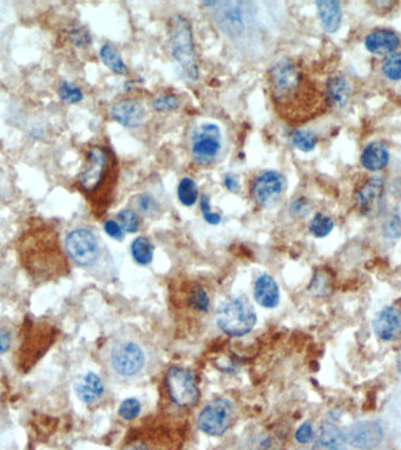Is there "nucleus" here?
I'll use <instances>...</instances> for the list:
<instances>
[{"label":"nucleus","instance_id":"f257e3e1","mask_svg":"<svg viewBox=\"0 0 401 450\" xmlns=\"http://www.w3.org/2000/svg\"><path fill=\"white\" fill-rule=\"evenodd\" d=\"M266 87L277 115L290 126L303 124L315 114L317 92L293 59H282L270 67Z\"/></svg>","mask_w":401,"mask_h":450},{"label":"nucleus","instance_id":"f03ea898","mask_svg":"<svg viewBox=\"0 0 401 450\" xmlns=\"http://www.w3.org/2000/svg\"><path fill=\"white\" fill-rule=\"evenodd\" d=\"M102 361L109 377L129 384L147 377L157 367L159 353L141 331L124 327L106 342Z\"/></svg>","mask_w":401,"mask_h":450},{"label":"nucleus","instance_id":"7ed1b4c3","mask_svg":"<svg viewBox=\"0 0 401 450\" xmlns=\"http://www.w3.org/2000/svg\"><path fill=\"white\" fill-rule=\"evenodd\" d=\"M57 242L50 231L38 230L21 243V260L35 280L47 282L63 271V260Z\"/></svg>","mask_w":401,"mask_h":450},{"label":"nucleus","instance_id":"20e7f679","mask_svg":"<svg viewBox=\"0 0 401 450\" xmlns=\"http://www.w3.org/2000/svg\"><path fill=\"white\" fill-rule=\"evenodd\" d=\"M117 181V161L112 150L94 146L87 152L86 161L78 176L79 186L87 195L110 197Z\"/></svg>","mask_w":401,"mask_h":450},{"label":"nucleus","instance_id":"39448f33","mask_svg":"<svg viewBox=\"0 0 401 450\" xmlns=\"http://www.w3.org/2000/svg\"><path fill=\"white\" fill-rule=\"evenodd\" d=\"M168 35L175 61L182 68L187 78L196 80L199 78V62L196 58L190 21L182 14L173 16L168 23Z\"/></svg>","mask_w":401,"mask_h":450},{"label":"nucleus","instance_id":"423d86ee","mask_svg":"<svg viewBox=\"0 0 401 450\" xmlns=\"http://www.w3.org/2000/svg\"><path fill=\"white\" fill-rule=\"evenodd\" d=\"M216 322L226 335L243 337L253 331L257 322V315L248 299L234 297L218 306Z\"/></svg>","mask_w":401,"mask_h":450},{"label":"nucleus","instance_id":"0eeeda50","mask_svg":"<svg viewBox=\"0 0 401 450\" xmlns=\"http://www.w3.org/2000/svg\"><path fill=\"white\" fill-rule=\"evenodd\" d=\"M65 248L70 260L81 268H92L101 256L98 238L93 231L85 228L73 230L67 235Z\"/></svg>","mask_w":401,"mask_h":450},{"label":"nucleus","instance_id":"6e6552de","mask_svg":"<svg viewBox=\"0 0 401 450\" xmlns=\"http://www.w3.org/2000/svg\"><path fill=\"white\" fill-rule=\"evenodd\" d=\"M168 394L179 407H193L199 402V389L194 374L187 369L172 367L166 377Z\"/></svg>","mask_w":401,"mask_h":450},{"label":"nucleus","instance_id":"1a4fd4ad","mask_svg":"<svg viewBox=\"0 0 401 450\" xmlns=\"http://www.w3.org/2000/svg\"><path fill=\"white\" fill-rule=\"evenodd\" d=\"M222 149V135L217 124H202L191 136V155L196 162L208 166L217 159Z\"/></svg>","mask_w":401,"mask_h":450},{"label":"nucleus","instance_id":"9d476101","mask_svg":"<svg viewBox=\"0 0 401 450\" xmlns=\"http://www.w3.org/2000/svg\"><path fill=\"white\" fill-rule=\"evenodd\" d=\"M234 418V407L229 400L218 398L206 404L197 418V424L203 433L221 436L229 429Z\"/></svg>","mask_w":401,"mask_h":450},{"label":"nucleus","instance_id":"9b49d317","mask_svg":"<svg viewBox=\"0 0 401 450\" xmlns=\"http://www.w3.org/2000/svg\"><path fill=\"white\" fill-rule=\"evenodd\" d=\"M53 342L51 329L46 325H28L26 327V337L23 338L19 353V364L28 371L35 365V361L43 357Z\"/></svg>","mask_w":401,"mask_h":450},{"label":"nucleus","instance_id":"f8f14e48","mask_svg":"<svg viewBox=\"0 0 401 450\" xmlns=\"http://www.w3.org/2000/svg\"><path fill=\"white\" fill-rule=\"evenodd\" d=\"M285 191L284 176L276 170L257 175L251 184V196L258 206L270 208L281 201Z\"/></svg>","mask_w":401,"mask_h":450},{"label":"nucleus","instance_id":"ddd939ff","mask_svg":"<svg viewBox=\"0 0 401 450\" xmlns=\"http://www.w3.org/2000/svg\"><path fill=\"white\" fill-rule=\"evenodd\" d=\"M215 21L230 38H238L246 31V13L243 3L217 1L214 6Z\"/></svg>","mask_w":401,"mask_h":450},{"label":"nucleus","instance_id":"4468645a","mask_svg":"<svg viewBox=\"0 0 401 450\" xmlns=\"http://www.w3.org/2000/svg\"><path fill=\"white\" fill-rule=\"evenodd\" d=\"M347 444L362 450L377 448L384 439V429L377 421H359L344 431Z\"/></svg>","mask_w":401,"mask_h":450},{"label":"nucleus","instance_id":"2eb2a0df","mask_svg":"<svg viewBox=\"0 0 401 450\" xmlns=\"http://www.w3.org/2000/svg\"><path fill=\"white\" fill-rule=\"evenodd\" d=\"M385 196V183L380 177H370L359 188L355 201L360 213L366 216H374L382 210Z\"/></svg>","mask_w":401,"mask_h":450},{"label":"nucleus","instance_id":"dca6fc26","mask_svg":"<svg viewBox=\"0 0 401 450\" xmlns=\"http://www.w3.org/2000/svg\"><path fill=\"white\" fill-rule=\"evenodd\" d=\"M110 117L126 128H137L144 121L146 109L142 104L135 99L126 97L112 106Z\"/></svg>","mask_w":401,"mask_h":450},{"label":"nucleus","instance_id":"f3484780","mask_svg":"<svg viewBox=\"0 0 401 450\" xmlns=\"http://www.w3.org/2000/svg\"><path fill=\"white\" fill-rule=\"evenodd\" d=\"M373 330L384 342H392L401 334V312L393 306L385 307L373 320Z\"/></svg>","mask_w":401,"mask_h":450},{"label":"nucleus","instance_id":"a211bd4d","mask_svg":"<svg viewBox=\"0 0 401 450\" xmlns=\"http://www.w3.org/2000/svg\"><path fill=\"white\" fill-rule=\"evenodd\" d=\"M400 43L399 35L387 28H380L371 32L365 38V47L372 55H392L395 53Z\"/></svg>","mask_w":401,"mask_h":450},{"label":"nucleus","instance_id":"6ab92c4d","mask_svg":"<svg viewBox=\"0 0 401 450\" xmlns=\"http://www.w3.org/2000/svg\"><path fill=\"white\" fill-rule=\"evenodd\" d=\"M344 431L331 422L324 421L311 450H347Z\"/></svg>","mask_w":401,"mask_h":450},{"label":"nucleus","instance_id":"aec40b11","mask_svg":"<svg viewBox=\"0 0 401 450\" xmlns=\"http://www.w3.org/2000/svg\"><path fill=\"white\" fill-rule=\"evenodd\" d=\"M253 297L255 300L265 309H275L278 306L281 300V292L276 280L266 273L258 277L253 287Z\"/></svg>","mask_w":401,"mask_h":450},{"label":"nucleus","instance_id":"412c9836","mask_svg":"<svg viewBox=\"0 0 401 450\" xmlns=\"http://www.w3.org/2000/svg\"><path fill=\"white\" fill-rule=\"evenodd\" d=\"M75 392L82 402L94 404L101 399L105 393V386L98 374L86 373L75 381Z\"/></svg>","mask_w":401,"mask_h":450},{"label":"nucleus","instance_id":"4be33fe9","mask_svg":"<svg viewBox=\"0 0 401 450\" xmlns=\"http://www.w3.org/2000/svg\"><path fill=\"white\" fill-rule=\"evenodd\" d=\"M351 97V85L349 80L340 75L329 79L325 86V104L333 108H344Z\"/></svg>","mask_w":401,"mask_h":450},{"label":"nucleus","instance_id":"5701e85b","mask_svg":"<svg viewBox=\"0 0 401 450\" xmlns=\"http://www.w3.org/2000/svg\"><path fill=\"white\" fill-rule=\"evenodd\" d=\"M315 6L324 31L331 35L338 31L343 20L340 3L337 0H320L315 3Z\"/></svg>","mask_w":401,"mask_h":450},{"label":"nucleus","instance_id":"b1692460","mask_svg":"<svg viewBox=\"0 0 401 450\" xmlns=\"http://www.w3.org/2000/svg\"><path fill=\"white\" fill-rule=\"evenodd\" d=\"M360 162H362V167L367 170H382L390 162L389 148L378 141L371 142L364 148L362 155H360Z\"/></svg>","mask_w":401,"mask_h":450},{"label":"nucleus","instance_id":"393cba45","mask_svg":"<svg viewBox=\"0 0 401 450\" xmlns=\"http://www.w3.org/2000/svg\"><path fill=\"white\" fill-rule=\"evenodd\" d=\"M284 439L273 433H260L243 443L239 450H283Z\"/></svg>","mask_w":401,"mask_h":450},{"label":"nucleus","instance_id":"a878e982","mask_svg":"<svg viewBox=\"0 0 401 450\" xmlns=\"http://www.w3.org/2000/svg\"><path fill=\"white\" fill-rule=\"evenodd\" d=\"M100 58L102 62L105 63L106 66L108 67L109 70L114 72L119 75H125L128 73V67L126 65L124 59L121 57L120 53L115 50V47L112 45L106 43L101 47L100 50Z\"/></svg>","mask_w":401,"mask_h":450},{"label":"nucleus","instance_id":"bb28decb","mask_svg":"<svg viewBox=\"0 0 401 450\" xmlns=\"http://www.w3.org/2000/svg\"><path fill=\"white\" fill-rule=\"evenodd\" d=\"M130 251H132L133 260H135L137 264L144 266V265L152 263L153 257H154V248L148 238H146V237L135 238L130 246Z\"/></svg>","mask_w":401,"mask_h":450},{"label":"nucleus","instance_id":"cd10ccee","mask_svg":"<svg viewBox=\"0 0 401 450\" xmlns=\"http://www.w3.org/2000/svg\"><path fill=\"white\" fill-rule=\"evenodd\" d=\"M177 197L182 206H193L199 199V188L194 179L184 177L177 186Z\"/></svg>","mask_w":401,"mask_h":450},{"label":"nucleus","instance_id":"c85d7f7f","mask_svg":"<svg viewBox=\"0 0 401 450\" xmlns=\"http://www.w3.org/2000/svg\"><path fill=\"white\" fill-rule=\"evenodd\" d=\"M333 228H335L333 219L330 216L324 214H315L309 224L310 233L312 236L317 237V238L329 236L332 233Z\"/></svg>","mask_w":401,"mask_h":450},{"label":"nucleus","instance_id":"c756f323","mask_svg":"<svg viewBox=\"0 0 401 450\" xmlns=\"http://www.w3.org/2000/svg\"><path fill=\"white\" fill-rule=\"evenodd\" d=\"M291 141L300 152L309 153L313 150L318 144V136L311 130H296L291 135Z\"/></svg>","mask_w":401,"mask_h":450},{"label":"nucleus","instance_id":"7c9ffc66","mask_svg":"<svg viewBox=\"0 0 401 450\" xmlns=\"http://www.w3.org/2000/svg\"><path fill=\"white\" fill-rule=\"evenodd\" d=\"M117 223L126 233H135L140 229V218L134 210L122 209L117 214Z\"/></svg>","mask_w":401,"mask_h":450},{"label":"nucleus","instance_id":"2f4dec72","mask_svg":"<svg viewBox=\"0 0 401 450\" xmlns=\"http://www.w3.org/2000/svg\"><path fill=\"white\" fill-rule=\"evenodd\" d=\"M382 70L386 78L393 81L401 80V53L395 52L387 57L382 63Z\"/></svg>","mask_w":401,"mask_h":450},{"label":"nucleus","instance_id":"473e14b6","mask_svg":"<svg viewBox=\"0 0 401 450\" xmlns=\"http://www.w3.org/2000/svg\"><path fill=\"white\" fill-rule=\"evenodd\" d=\"M137 208L141 215L146 217H153L159 213L160 204L157 203L152 195L141 194L137 198Z\"/></svg>","mask_w":401,"mask_h":450},{"label":"nucleus","instance_id":"72a5a7b5","mask_svg":"<svg viewBox=\"0 0 401 450\" xmlns=\"http://www.w3.org/2000/svg\"><path fill=\"white\" fill-rule=\"evenodd\" d=\"M382 236L389 239H397L401 237V210L391 215L382 224Z\"/></svg>","mask_w":401,"mask_h":450},{"label":"nucleus","instance_id":"f704fd0d","mask_svg":"<svg viewBox=\"0 0 401 450\" xmlns=\"http://www.w3.org/2000/svg\"><path fill=\"white\" fill-rule=\"evenodd\" d=\"M179 97L174 95V94L160 95V97H155L152 101L153 108L159 112H173V110L179 108Z\"/></svg>","mask_w":401,"mask_h":450},{"label":"nucleus","instance_id":"c9c22d12","mask_svg":"<svg viewBox=\"0 0 401 450\" xmlns=\"http://www.w3.org/2000/svg\"><path fill=\"white\" fill-rule=\"evenodd\" d=\"M141 409H142V406H141L140 401L134 399V398H130V399H126L125 401H122V404H120V408H119V414H120L122 419L130 421V420H134L140 415Z\"/></svg>","mask_w":401,"mask_h":450},{"label":"nucleus","instance_id":"e433bc0d","mask_svg":"<svg viewBox=\"0 0 401 450\" xmlns=\"http://www.w3.org/2000/svg\"><path fill=\"white\" fill-rule=\"evenodd\" d=\"M59 94H60V97H63V101L68 102V104H78L84 99L81 90L79 88L78 86L73 85L70 82H63V85L60 86Z\"/></svg>","mask_w":401,"mask_h":450},{"label":"nucleus","instance_id":"4c0bfd02","mask_svg":"<svg viewBox=\"0 0 401 450\" xmlns=\"http://www.w3.org/2000/svg\"><path fill=\"white\" fill-rule=\"evenodd\" d=\"M189 305H190L191 309H194L197 312H206L208 311L211 302H209V297H208L206 292L203 290L202 287H197L191 293Z\"/></svg>","mask_w":401,"mask_h":450},{"label":"nucleus","instance_id":"58836bf2","mask_svg":"<svg viewBox=\"0 0 401 450\" xmlns=\"http://www.w3.org/2000/svg\"><path fill=\"white\" fill-rule=\"evenodd\" d=\"M330 290V280L325 273L322 272H317L315 276L313 277L310 286H309V291L311 293H315L317 295H326L327 292Z\"/></svg>","mask_w":401,"mask_h":450},{"label":"nucleus","instance_id":"ea45409f","mask_svg":"<svg viewBox=\"0 0 401 450\" xmlns=\"http://www.w3.org/2000/svg\"><path fill=\"white\" fill-rule=\"evenodd\" d=\"M311 211V203L308 198L298 197L290 206V215L295 218H303Z\"/></svg>","mask_w":401,"mask_h":450},{"label":"nucleus","instance_id":"a19ab883","mask_svg":"<svg viewBox=\"0 0 401 450\" xmlns=\"http://www.w3.org/2000/svg\"><path fill=\"white\" fill-rule=\"evenodd\" d=\"M199 206H201V210H202L203 217H204L208 224L217 225L221 223V221H222L221 215L217 214V213H214L211 210V201H209V198L206 197V195L201 196Z\"/></svg>","mask_w":401,"mask_h":450},{"label":"nucleus","instance_id":"79ce46f5","mask_svg":"<svg viewBox=\"0 0 401 450\" xmlns=\"http://www.w3.org/2000/svg\"><path fill=\"white\" fill-rule=\"evenodd\" d=\"M295 436H296L297 441L302 444H308L311 442L312 440L315 439V431H313L312 423L310 421L302 423L297 429Z\"/></svg>","mask_w":401,"mask_h":450},{"label":"nucleus","instance_id":"37998d69","mask_svg":"<svg viewBox=\"0 0 401 450\" xmlns=\"http://www.w3.org/2000/svg\"><path fill=\"white\" fill-rule=\"evenodd\" d=\"M104 229H105V233L110 238L117 239V241H121L124 238V236H125L124 235L125 231L121 228V225L117 221H113V219H109V221L106 222L105 225H104Z\"/></svg>","mask_w":401,"mask_h":450},{"label":"nucleus","instance_id":"c03bdc74","mask_svg":"<svg viewBox=\"0 0 401 450\" xmlns=\"http://www.w3.org/2000/svg\"><path fill=\"white\" fill-rule=\"evenodd\" d=\"M70 39H72L73 43H75L79 47L86 46V45L90 43V35L85 30H82V28H78V30L72 32Z\"/></svg>","mask_w":401,"mask_h":450},{"label":"nucleus","instance_id":"a18cd8bd","mask_svg":"<svg viewBox=\"0 0 401 450\" xmlns=\"http://www.w3.org/2000/svg\"><path fill=\"white\" fill-rule=\"evenodd\" d=\"M11 347V334L4 329H0V355L6 353Z\"/></svg>","mask_w":401,"mask_h":450},{"label":"nucleus","instance_id":"49530a36","mask_svg":"<svg viewBox=\"0 0 401 450\" xmlns=\"http://www.w3.org/2000/svg\"><path fill=\"white\" fill-rule=\"evenodd\" d=\"M223 183L230 193H237L239 190V183L233 175H226Z\"/></svg>","mask_w":401,"mask_h":450},{"label":"nucleus","instance_id":"de8ad7c7","mask_svg":"<svg viewBox=\"0 0 401 450\" xmlns=\"http://www.w3.org/2000/svg\"><path fill=\"white\" fill-rule=\"evenodd\" d=\"M122 450H149L148 447L146 446L144 442L141 441H134V442L128 443L124 447Z\"/></svg>","mask_w":401,"mask_h":450},{"label":"nucleus","instance_id":"09e8293b","mask_svg":"<svg viewBox=\"0 0 401 450\" xmlns=\"http://www.w3.org/2000/svg\"><path fill=\"white\" fill-rule=\"evenodd\" d=\"M397 365H398V369H399V372L401 373V349H400V352H399V355H398Z\"/></svg>","mask_w":401,"mask_h":450}]
</instances>
